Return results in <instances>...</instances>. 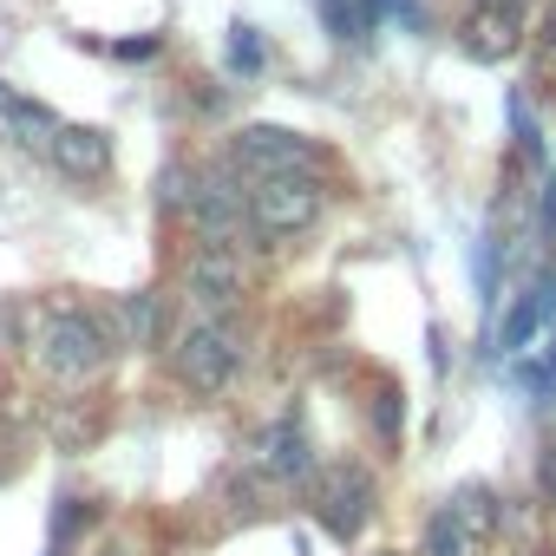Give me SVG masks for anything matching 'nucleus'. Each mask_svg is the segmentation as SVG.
Segmentation results:
<instances>
[{
	"instance_id": "nucleus-4",
	"label": "nucleus",
	"mask_w": 556,
	"mask_h": 556,
	"mask_svg": "<svg viewBox=\"0 0 556 556\" xmlns=\"http://www.w3.org/2000/svg\"><path fill=\"white\" fill-rule=\"evenodd\" d=\"M40 361H47V374H60V380H86V374L105 367V328H99L92 315H53V321L40 328Z\"/></svg>"
},
{
	"instance_id": "nucleus-6",
	"label": "nucleus",
	"mask_w": 556,
	"mask_h": 556,
	"mask_svg": "<svg viewBox=\"0 0 556 556\" xmlns=\"http://www.w3.org/2000/svg\"><path fill=\"white\" fill-rule=\"evenodd\" d=\"M315 510H321L328 536L354 543L361 523L374 517V478H367L361 465H328V471H321V491H315Z\"/></svg>"
},
{
	"instance_id": "nucleus-20",
	"label": "nucleus",
	"mask_w": 556,
	"mask_h": 556,
	"mask_svg": "<svg viewBox=\"0 0 556 556\" xmlns=\"http://www.w3.org/2000/svg\"><path fill=\"white\" fill-rule=\"evenodd\" d=\"M543 491H549V504H556V445L543 452Z\"/></svg>"
},
{
	"instance_id": "nucleus-10",
	"label": "nucleus",
	"mask_w": 556,
	"mask_h": 556,
	"mask_svg": "<svg viewBox=\"0 0 556 556\" xmlns=\"http://www.w3.org/2000/svg\"><path fill=\"white\" fill-rule=\"evenodd\" d=\"M549 321H556V268L543 275L536 289H523V295H517V308L504 315V334H497V348H504V354H523V348H530V341H536Z\"/></svg>"
},
{
	"instance_id": "nucleus-1",
	"label": "nucleus",
	"mask_w": 556,
	"mask_h": 556,
	"mask_svg": "<svg viewBox=\"0 0 556 556\" xmlns=\"http://www.w3.org/2000/svg\"><path fill=\"white\" fill-rule=\"evenodd\" d=\"M321 216V184L315 177H262L249 190V223L262 236H302Z\"/></svg>"
},
{
	"instance_id": "nucleus-11",
	"label": "nucleus",
	"mask_w": 556,
	"mask_h": 556,
	"mask_svg": "<svg viewBox=\"0 0 556 556\" xmlns=\"http://www.w3.org/2000/svg\"><path fill=\"white\" fill-rule=\"evenodd\" d=\"M53 164H60L66 177H105V170H112V138L92 131V125H60Z\"/></svg>"
},
{
	"instance_id": "nucleus-7",
	"label": "nucleus",
	"mask_w": 556,
	"mask_h": 556,
	"mask_svg": "<svg viewBox=\"0 0 556 556\" xmlns=\"http://www.w3.org/2000/svg\"><path fill=\"white\" fill-rule=\"evenodd\" d=\"M236 295H242V262H236L229 249L190 255V302L210 308V321H223V315L236 308Z\"/></svg>"
},
{
	"instance_id": "nucleus-5",
	"label": "nucleus",
	"mask_w": 556,
	"mask_h": 556,
	"mask_svg": "<svg viewBox=\"0 0 556 556\" xmlns=\"http://www.w3.org/2000/svg\"><path fill=\"white\" fill-rule=\"evenodd\" d=\"M190 223H197L203 249H229V242H242L249 197L236 190V177H229V170H210V177L190 190Z\"/></svg>"
},
{
	"instance_id": "nucleus-9",
	"label": "nucleus",
	"mask_w": 556,
	"mask_h": 556,
	"mask_svg": "<svg viewBox=\"0 0 556 556\" xmlns=\"http://www.w3.org/2000/svg\"><path fill=\"white\" fill-rule=\"evenodd\" d=\"M0 138H8V144H27V151H53L60 118H53L40 99H27V92H8V86H0Z\"/></svg>"
},
{
	"instance_id": "nucleus-13",
	"label": "nucleus",
	"mask_w": 556,
	"mask_h": 556,
	"mask_svg": "<svg viewBox=\"0 0 556 556\" xmlns=\"http://www.w3.org/2000/svg\"><path fill=\"white\" fill-rule=\"evenodd\" d=\"M445 510H452V517L465 523V536H471V543H478V536H484V530L497 523V497H491V484H458Z\"/></svg>"
},
{
	"instance_id": "nucleus-8",
	"label": "nucleus",
	"mask_w": 556,
	"mask_h": 556,
	"mask_svg": "<svg viewBox=\"0 0 556 556\" xmlns=\"http://www.w3.org/2000/svg\"><path fill=\"white\" fill-rule=\"evenodd\" d=\"M523 47V14H510V8H478L465 14V53L471 60H510Z\"/></svg>"
},
{
	"instance_id": "nucleus-12",
	"label": "nucleus",
	"mask_w": 556,
	"mask_h": 556,
	"mask_svg": "<svg viewBox=\"0 0 556 556\" xmlns=\"http://www.w3.org/2000/svg\"><path fill=\"white\" fill-rule=\"evenodd\" d=\"M262 458H268L275 478H308V465H315V458H308V439H302L295 419H282V426L262 439Z\"/></svg>"
},
{
	"instance_id": "nucleus-3",
	"label": "nucleus",
	"mask_w": 556,
	"mask_h": 556,
	"mask_svg": "<svg viewBox=\"0 0 556 556\" xmlns=\"http://www.w3.org/2000/svg\"><path fill=\"white\" fill-rule=\"evenodd\" d=\"M236 367H242V341H236L229 321H197V328L177 341V374H184L197 393H223Z\"/></svg>"
},
{
	"instance_id": "nucleus-21",
	"label": "nucleus",
	"mask_w": 556,
	"mask_h": 556,
	"mask_svg": "<svg viewBox=\"0 0 556 556\" xmlns=\"http://www.w3.org/2000/svg\"><path fill=\"white\" fill-rule=\"evenodd\" d=\"M484 8H510V14H523V8H530V0H484Z\"/></svg>"
},
{
	"instance_id": "nucleus-16",
	"label": "nucleus",
	"mask_w": 556,
	"mask_h": 556,
	"mask_svg": "<svg viewBox=\"0 0 556 556\" xmlns=\"http://www.w3.org/2000/svg\"><path fill=\"white\" fill-rule=\"evenodd\" d=\"M229 66H236V73H255V66H262V40H255V27H236V40H229Z\"/></svg>"
},
{
	"instance_id": "nucleus-17",
	"label": "nucleus",
	"mask_w": 556,
	"mask_h": 556,
	"mask_svg": "<svg viewBox=\"0 0 556 556\" xmlns=\"http://www.w3.org/2000/svg\"><path fill=\"white\" fill-rule=\"evenodd\" d=\"M523 387H530V393H556V334H549L543 361H536V367H523Z\"/></svg>"
},
{
	"instance_id": "nucleus-2",
	"label": "nucleus",
	"mask_w": 556,
	"mask_h": 556,
	"mask_svg": "<svg viewBox=\"0 0 556 556\" xmlns=\"http://www.w3.org/2000/svg\"><path fill=\"white\" fill-rule=\"evenodd\" d=\"M236 164L262 177H315L321 170V151L302 138V131H282V125H249L236 138Z\"/></svg>"
},
{
	"instance_id": "nucleus-14",
	"label": "nucleus",
	"mask_w": 556,
	"mask_h": 556,
	"mask_svg": "<svg viewBox=\"0 0 556 556\" xmlns=\"http://www.w3.org/2000/svg\"><path fill=\"white\" fill-rule=\"evenodd\" d=\"M118 328H125L131 348H151V341H157V295H151V289L125 295V302H118Z\"/></svg>"
},
{
	"instance_id": "nucleus-18",
	"label": "nucleus",
	"mask_w": 556,
	"mask_h": 556,
	"mask_svg": "<svg viewBox=\"0 0 556 556\" xmlns=\"http://www.w3.org/2000/svg\"><path fill=\"white\" fill-rule=\"evenodd\" d=\"M374 419H380V439H400V400H393V393H380Z\"/></svg>"
},
{
	"instance_id": "nucleus-19",
	"label": "nucleus",
	"mask_w": 556,
	"mask_h": 556,
	"mask_svg": "<svg viewBox=\"0 0 556 556\" xmlns=\"http://www.w3.org/2000/svg\"><path fill=\"white\" fill-rule=\"evenodd\" d=\"M536 53H543V66H549V73H556V21H549V27H543V34H536Z\"/></svg>"
},
{
	"instance_id": "nucleus-15",
	"label": "nucleus",
	"mask_w": 556,
	"mask_h": 556,
	"mask_svg": "<svg viewBox=\"0 0 556 556\" xmlns=\"http://www.w3.org/2000/svg\"><path fill=\"white\" fill-rule=\"evenodd\" d=\"M426 556H471V536H465V523L445 504L426 517Z\"/></svg>"
}]
</instances>
